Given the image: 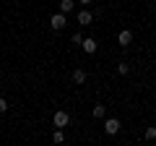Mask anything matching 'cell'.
Instances as JSON below:
<instances>
[{
    "label": "cell",
    "mask_w": 156,
    "mask_h": 146,
    "mask_svg": "<svg viewBox=\"0 0 156 146\" xmlns=\"http://www.w3.org/2000/svg\"><path fill=\"white\" fill-rule=\"evenodd\" d=\"M156 138V125H151V128H146V141H154Z\"/></svg>",
    "instance_id": "12"
},
{
    "label": "cell",
    "mask_w": 156,
    "mask_h": 146,
    "mask_svg": "<svg viewBox=\"0 0 156 146\" xmlns=\"http://www.w3.org/2000/svg\"><path fill=\"white\" fill-rule=\"evenodd\" d=\"M91 18H94V16H91L89 11H81V13H78V24H81V26H89Z\"/></svg>",
    "instance_id": "7"
},
{
    "label": "cell",
    "mask_w": 156,
    "mask_h": 146,
    "mask_svg": "<svg viewBox=\"0 0 156 146\" xmlns=\"http://www.w3.org/2000/svg\"><path fill=\"white\" fill-rule=\"evenodd\" d=\"M91 115H94L96 120H101V118L107 115V107H104V104H94V110H91Z\"/></svg>",
    "instance_id": "8"
},
{
    "label": "cell",
    "mask_w": 156,
    "mask_h": 146,
    "mask_svg": "<svg viewBox=\"0 0 156 146\" xmlns=\"http://www.w3.org/2000/svg\"><path fill=\"white\" fill-rule=\"evenodd\" d=\"M73 81H76V84H86V71L83 68H76V71H73Z\"/></svg>",
    "instance_id": "6"
},
{
    "label": "cell",
    "mask_w": 156,
    "mask_h": 146,
    "mask_svg": "<svg viewBox=\"0 0 156 146\" xmlns=\"http://www.w3.org/2000/svg\"><path fill=\"white\" fill-rule=\"evenodd\" d=\"M65 24H68V18H65V13H52L50 16V26L55 29V31H60V29H65Z\"/></svg>",
    "instance_id": "1"
},
{
    "label": "cell",
    "mask_w": 156,
    "mask_h": 146,
    "mask_svg": "<svg viewBox=\"0 0 156 146\" xmlns=\"http://www.w3.org/2000/svg\"><path fill=\"white\" fill-rule=\"evenodd\" d=\"M76 8V0H60V11L62 13H70Z\"/></svg>",
    "instance_id": "9"
},
{
    "label": "cell",
    "mask_w": 156,
    "mask_h": 146,
    "mask_svg": "<svg viewBox=\"0 0 156 146\" xmlns=\"http://www.w3.org/2000/svg\"><path fill=\"white\" fill-rule=\"evenodd\" d=\"M70 42H73L76 47H81V42H83V37H81V31H76V34H73V37H70Z\"/></svg>",
    "instance_id": "13"
},
{
    "label": "cell",
    "mask_w": 156,
    "mask_h": 146,
    "mask_svg": "<svg viewBox=\"0 0 156 146\" xmlns=\"http://www.w3.org/2000/svg\"><path fill=\"white\" fill-rule=\"evenodd\" d=\"M117 42H120V47H128L130 42H133V31H130V29H122V31L117 34Z\"/></svg>",
    "instance_id": "4"
},
{
    "label": "cell",
    "mask_w": 156,
    "mask_h": 146,
    "mask_svg": "<svg viewBox=\"0 0 156 146\" xmlns=\"http://www.w3.org/2000/svg\"><path fill=\"white\" fill-rule=\"evenodd\" d=\"M68 120H70V115H68L65 110H57V112L52 115V123H55V128H65Z\"/></svg>",
    "instance_id": "2"
},
{
    "label": "cell",
    "mask_w": 156,
    "mask_h": 146,
    "mask_svg": "<svg viewBox=\"0 0 156 146\" xmlns=\"http://www.w3.org/2000/svg\"><path fill=\"white\" fill-rule=\"evenodd\" d=\"M52 141H55V144H62V141H65V133H62V128H55V133H52Z\"/></svg>",
    "instance_id": "10"
},
{
    "label": "cell",
    "mask_w": 156,
    "mask_h": 146,
    "mask_svg": "<svg viewBox=\"0 0 156 146\" xmlns=\"http://www.w3.org/2000/svg\"><path fill=\"white\" fill-rule=\"evenodd\" d=\"M117 73H120V76H128V73H130V65H128V63H120V65H117Z\"/></svg>",
    "instance_id": "11"
},
{
    "label": "cell",
    "mask_w": 156,
    "mask_h": 146,
    "mask_svg": "<svg viewBox=\"0 0 156 146\" xmlns=\"http://www.w3.org/2000/svg\"><path fill=\"white\" fill-rule=\"evenodd\" d=\"M3 112H8V99L0 97V115H3Z\"/></svg>",
    "instance_id": "14"
},
{
    "label": "cell",
    "mask_w": 156,
    "mask_h": 146,
    "mask_svg": "<svg viewBox=\"0 0 156 146\" xmlns=\"http://www.w3.org/2000/svg\"><path fill=\"white\" fill-rule=\"evenodd\" d=\"M104 130H107V136L120 133V120H117V118H107L104 120Z\"/></svg>",
    "instance_id": "3"
},
{
    "label": "cell",
    "mask_w": 156,
    "mask_h": 146,
    "mask_svg": "<svg viewBox=\"0 0 156 146\" xmlns=\"http://www.w3.org/2000/svg\"><path fill=\"white\" fill-rule=\"evenodd\" d=\"M78 3H81V5H89V3H94V0H78Z\"/></svg>",
    "instance_id": "15"
},
{
    "label": "cell",
    "mask_w": 156,
    "mask_h": 146,
    "mask_svg": "<svg viewBox=\"0 0 156 146\" xmlns=\"http://www.w3.org/2000/svg\"><path fill=\"white\" fill-rule=\"evenodd\" d=\"M81 47H83V52H86V55H94V52H96V47H99V42L89 37V39H83V42H81Z\"/></svg>",
    "instance_id": "5"
}]
</instances>
